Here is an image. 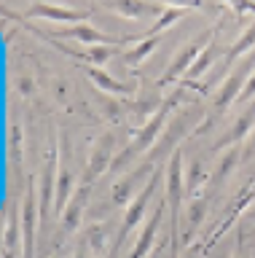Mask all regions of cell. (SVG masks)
<instances>
[{
    "label": "cell",
    "mask_w": 255,
    "mask_h": 258,
    "mask_svg": "<svg viewBox=\"0 0 255 258\" xmlns=\"http://www.w3.org/2000/svg\"><path fill=\"white\" fill-rule=\"evenodd\" d=\"M183 97H186V89H183V86H180V89H175V94L169 97V100H164L161 108H158L153 116L145 121V126L134 129V132H132V143L126 145L121 153H116V161H113V167H110V172H118V169H121L124 164H129L132 156H137V153L153 148V145L158 143V137L164 135L166 116L172 113V108H178V105L183 102Z\"/></svg>",
    "instance_id": "1"
},
{
    "label": "cell",
    "mask_w": 255,
    "mask_h": 258,
    "mask_svg": "<svg viewBox=\"0 0 255 258\" xmlns=\"http://www.w3.org/2000/svg\"><path fill=\"white\" fill-rule=\"evenodd\" d=\"M183 194H186V167H183V151L178 148L172 153V159L166 161V205H169L172 215V234H169V245H172V258H178V245H180V205H183Z\"/></svg>",
    "instance_id": "2"
},
{
    "label": "cell",
    "mask_w": 255,
    "mask_h": 258,
    "mask_svg": "<svg viewBox=\"0 0 255 258\" xmlns=\"http://www.w3.org/2000/svg\"><path fill=\"white\" fill-rule=\"evenodd\" d=\"M161 175H166V167H158L150 172V180L140 188V194L129 202V207H126V213H124V221H121V229H118V237H116V245L113 250H110V255H116L118 253V247L124 245V239H126V234H129L134 226H137L142 218H145V210H148V202L153 199V191L158 188V183H161Z\"/></svg>",
    "instance_id": "3"
},
{
    "label": "cell",
    "mask_w": 255,
    "mask_h": 258,
    "mask_svg": "<svg viewBox=\"0 0 255 258\" xmlns=\"http://www.w3.org/2000/svg\"><path fill=\"white\" fill-rule=\"evenodd\" d=\"M252 68H255V51H252V54H247V56H244V62H242V64H236L234 73H228L226 81L220 84V89L215 92V97H212L215 116H218V113H223L226 108H231V105L239 100V94H242V89H244V84H247V78L252 76Z\"/></svg>",
    "instance_id": "4"
},
{
    "label": "cell",
    "mask_w": 255,
    "mask_h": 258,
    "mask_svg": "<svg viewBox=\"0 0 255 258\" xmlns=\"http://www.w3.org/2000/svg\"><path fill=\"white\" fill-rule=\"evenodd\" d=\"M215 38V32L210 30V32H204V35H199L196 40H191L188 46H183L180 51H178V56L172 59V64L166 68V73L161 78H158V86H166V84H180L183 78H186V73L194 68V62L199 59V54L207 48V43Z\"/></svg>",
    "instance_id": "5"
},
{
    "label": "cell",
    "mask_w": 255,
    "mask_h": 258,
    "mask_svg": "<svg viewBox=\"0 0 255 258\" xmlns=\"http://www.w3.org/2000/svg\"><path fill=\"white\" fill-rule=\"evenodd\" d=\"M38 194H35V180L30 177L25 199H22V258H35V231H38Z\"/></svg>",
    "instance_id": "6"
},
{
    "label": "cell",
    "mask_w": 255,
    "mask_h": 258,
    "mask_svg": "<svg viewBox=\"0 0 255 258\" xmlns=\"http://www.w3.org/2000/svg\"><path fill=\"white\" fill-rule=\"evenodd\" d=\"M113 161H116V137L108 132V135L100 137L97 145H94L92 153H89V161H86V167H83V183L92 185L100 175L110 172Z\"/></svg>",
    "instance_id": "7"
},
{
    "label": "cell",
    "mask_w": 255,
    "mask_h": 258,
    "mask_svg": "<svg viewBox=\"0 0 255 258\" xmlns=\"http://www.w3.org/2000/svg\"><path fill=\"white\" fill-rule=\"evenodd\" d=\"M49 38H73V40H81L83 46H118V43H126L132 38H113V35H105L100 32L97 27L92 24H73V27H62L57 32H46Z\"/></svg>",
    "instance_id": "8"
},
{
    "label": "cell",
    "mask_w": 255,
    "mask_h": 258,
    "mask_svg": "<svg viewBox=\"0 0 255 258\" xmlns=\"http://www.w3.org/2000/svg\"><path fill=\"white\" fill-rule=\"evenodd\" d=\"M59 151L49 148L46 156V167L41 175V218H46L49 213H54V194H57V177H59Z\"/></svg>",
    "instance_id": "9"
},
{
    "label": "cell",
    "mask_w": 255,
    "mask_h": 258,
    "mask_svg": "<svg viewBox=\"0 0 255 258\" xmlns=\"http://www.w3.org/2000/svg\"><path fill=\"white\" fill-rule=\"evenodd\" d=\"M92 11H81V8H70V6H54V3H33L25 11V16H41L49 22H65V24H83L89 19Z\"/></svg>",
    "instance_id": "10"
},
{
    "label": "cell",
    "mask_w": 255,
    "mask_h": 258,
    "mask_svg": "<svg viewBox=\"0 0 255 258\" xmlns=\"http://www.w3.org/2000/svg\"><path fill=\"white\" fill-rule=\"evenodd\" d=\"M164 207H166V199L156 205L153 215L148 218L145 226H142L140 237H137V242H134V247H132V253L126 255V258H150V253H153L156 245H158L156 234H158V226H161V218H164Z\"/></svg>",
    "instance_id": "11"
},
{
    "label": "cell",
    "mask_w": 255,
    "mask_h": 258,
    "mask_svg": "<svg viewBox=\"0 0 255 258\" xmlns=\"http://www.w3.org/2000/svg\"><path fill=\"white\" fill-rule=\"evenodd\" d=\"M186 129H188V118H186V116L175 118V121H172V126H169V129H164V135L158 137V143L148 151L145 164H148V167H153L158 159H164V156H166V153H175V151H178V143L183 140V137H186Z\"/></svg>",
    "instance_id": "12"
},
{
    "label": "cell",
    "mask_w": 255,
    "mask_h": 258,
    "mask_svg": "<svg viewBox=\"0 0 255 258\" xmlns=\"http://www.w3.org/2000/svg\"><path fill=\"white\" fill-rule=\"evenodd\" d=\"M89 194H92V185H86V183H81L75 188L70 205L65 207V213H62L59 237H70V234L78 231V226H81V215H83V210H86V202H89Z\"/></svg>",
    "instance_id": "13"
},
{
    "label": "cell",
    "mask_w": 255,
    "mask_h": 258,
    "mask_svg": "<svg viewBox=\"0 0 255 258\" xmlns=\"http://www.w3.org/2000/svg\"><path fill=\"white\" fill-rule=\"evenodd\" d=\"M252 129H255V102L247 105V108L239 113V118L231 124L228 135H223L220 140H218L215 151H220V148H236V143H244L247 135H250Z\"/></svg>",
    "instance_id": "14"
},
{
    "label": "cell",
    "mask_w": 255,
    "mask_h": 258,
    "mask_svg": "<svg viewBox=\"0 0 255 258\" xmlns=\"http://www.w3.org/2000/svg\"><path fill=\"white\" fill-rule=\"evenodd\" d=\"M19 205L11 202L9 210H6V223H3V250H6V258H11L14 250L22 253V239H19Z\"/></svg>",
    "instance_id": "15"
},
{
    "label": "cell",
    "mask_w": 255,
    "mask_h": 258,
    "mask_svg": "<svg viewBox=\"0 0 255 258\" xmlns=\"http://www.w3.org/2000/svg\"><path fill=\"white\" fill-rule=\"evenodd\" d=\"M153 167H148L145 161L134 169V172H129L126 177H121V180H116L113 183V188H110V197H113V205H126L129 199H134L132 194H134V185H137L142 177H145V172H150Z\"/></svg>",
    "instance_id": "16"
},
{
    "label": "cell",
    "mask_w": 255,
    "mask_h": 258,
    "mask_svg": "<svg viewBox=\"0 0 255 258\" xmlns=\"http://www.w3.org/2000/svg\"><path fill=\"white\" fill-rule=\"evenodd\" d=\"M86 76H89L92 81H94V86L97 89H102L105 94H116V97H124V94H129L132 89L126 86V84H121L118 78H113L108 70H102V68H86Z\"/></svg>",
    "instance_id": "17"
},
{
    "label": "cell",
    "mask_w": 255,
    "mask_h": 258,
    "mask_svg": "<svg viewBox=\"0 0 255 258\" xmlns=\"http://www.w3.org/2000/svg\"><path fill=\"white\" fill-rule=\"evenodd\" d=\"M204 213H207V197L204 194H199V197H194L188 202V207H186V221H188V226H186V231H183V242H191L194 239V234H196V229L202 226V221H204Z\"/></svg>",
    "instance_id": "18"
},
{
    "label": "cell",
    "mask_w": 255,
    "mask_h": 258,
    "mask_svg": "<svg viewBox=\"0 0 255 258\" xmlns=\"http://www.w3.org/2000/svg\"><path fill=\"white\" fill-rule=\"evenodd\" d=\"M255 51V22L247 24V30L234 40V46L226 51V56H223V68H231V62H236L239 56H247Z\"/></svg>",
    "instance_id": "19"
},
{
    "label": "cell",
    "mask_w": 255,
    "mask_h": 258,
    "mask_svg": "<svg viewBox=\"0 0 255 258\" xmlns=\"http://www.w3.org/2000/svg\"><path fill=\"white\" fill-rule=\"evenodd\" d=\"M239 161H242V151H239V148H228V151L220 156L218 167H215V172L210 175V183H207V185H210V188H218V185L231 175V169H234Z\"/></svg>",
    "instance_id": "20"
},
{
    "label": "cell",
    "mask_w": 255,
    "mask_h": 258,
    "mask_svg": "<svg viewBox=\"0 0 255 258\" xmlns=\"http://www.w3.org/2000/svg\"><path fill=\"white\" fill-rule=\"evenodd\" d=\"M158 43H161V35H156V38H140L137 43H134L129 51L124 54V62L129 64V68H140V64L145 62L150 54H153V48Z\"/></svg>",
    "instance_id": "21"
},
{
    "label": "cell",
    "mask_w": 255,
    "mask_h": 258,
    "mask_svg": "<svg viewBox=\"0 0 255 258\" xmlns=\"http://www.w3.org/2000/svg\"><path fill=\"white\" fill-rule=\"evenodd\" d=\"M215 54H218V51H215V43L210 40V43H207V48H204L202 54H199V59L194 62V68H191V70L186 73V78L180 81V86L186 89V86H191V84H196V81H199V78H202L207 70L212 68V59H215Z\"/></svg>",
    "instance_id": "22"
},
{
    "label": "cell",
    "mask_w": 255,
    "mask_h": 258,
    "mask_svg": "<svg viewBox=\"0 0 255 258\" xmlns=\"http://www.w3.org/2000/svg\"><path fill=\"white\" fill-rule=\"evenodd\" d=\"M188 14V6H166L164 11H161V16L153 22V27H150L148 32H145V38H156V35H161V32L166 30V27H172L178 19H183V16Z\"/></svg>",
    "instance_id": "23"
},
{
    "label": "cell",
    "mask_w": 255,
    "mask_h": 258,
    "mask_svg": "<svg viewBox=\"0 0 255 258\" xmlns=\"http://www.w3.org/2000/svg\"><path fill=\"white\" fill-rule=\"evenodd\" d=\"M105 8L118 14V16H124V19H140L148 11H164L158 6H145V3H105Z\"/></svg>",
    "instance_id": "24"
},
{
    "label": "cell",
    "mask_w": 255,
    "mask_h": 258,
    "mask_svg": "<svg viewBox=\"0 0 255 258\" xmlns=\"http://www.w3.org/2000/svg\"><path fill=\"white\" fill-rule=\"evenodd\" d=\"M202 183H210V175H204V164H202V161H191V167L186 169V194H188V199L199 197Z\"/></svg>",
    "instance_id": "25"
},
{
    "label": "cell",
    "mask_w": 255,
    "mask_h": 258,
    "mask_svg": "<svg viewBox=\"0 0 255 258\" xmlns=\"http://www.w3.org/2000/svg\"><path fill=\"white\" fill-rule=\"evenodd\" d=\"M83 239H86V247L94 250V253H102L105 250V242H108V231L102 223H92L83 229Z\"/></svg>",
    "instance_id": "26"
},
{
    "label": "cell",
    "mask_w": 255,
    "mask_h": 258,
    "mask_svg": "<svg viewBox=\"0 0 255 258\" xmlns=\"http://www.w3.org/2000/svg\"><path fill=\"white\" fill-rule=\"evenodd\" d=\"M9 159L14 164L22 161V124H17V121L9 124Z\"/></svg>",
    "instance_id": "27"
},
{
    "label": "cell",
    "mask_w": 255,
    "mask_h": 258,
    "mask_svg": "<svg viewBox=\"0 0 255 258\" xmlns=\"http://www.w3.org/2000/svg\"><path fill=\"white\" fill-rule=\"evenodd\" d=\"M239 151H242V161L255 159V129H252L250 135H247V140L242 143V148H239Z\"/></svg>",
    "instance_id": "28"
},
{
    "label": "cell",
    "mask_w": 255,
    "mask_h": 258,
    "mask_svg": "<svg viewBox=\"0 0 255 258\" xmlns=\"http://www.w3.org/2000/svg\"><path fill=\"white\" fill-rule=\"evenodd\" d=\"M252 97H255V73L247 78V84H244V89H242V94H239L236 102H247V100H252Z\"/></svg>",
    "instance_id": "29"
},
{
    "label": "cell",
    "mask_w": 255,
    "mask_h": 258,
    "mask_svg": "<svg viewBox=\"0 0 255 258\" xmlns=\"http://www.w3.org/2000/svg\"><path fill=\"white\" fill-rule=\"evenodd\" d=\"M236 14H255V3H234Z\"/></svg>",
    "instance_id": "30"
},
{
    "label": "cell",
    "mask_w": 255,
    "mask_h": 258,
    "mask_svg": "<svg viewBox=\"0 0 255 258\" xmlns=\"http://www.w3.org/2000/svg\"><path fill=\"white\" fill-rule=\"evenodd\" d=\"M19 86H22V94L33 92V81H30V78H19Z\"/></svg>",
    "instance_id": "31"
},
{
    "label": "cell",
    "mask_w": 255,
    "mask_h": 258,
    "mask_svg": "<svg viewBox=\"0 0 255 258\" xmlns=\"http://www.w3.org/2000/svg\"><path fill=\"white\" fill-rule=\"evenodd\" d=\"M73 258H89V255H86V247H83V245H81V250H78V253H75V255H73Z\"/></svg>",
    "instance_id": "32"
},
{
    "label": "cell",
    "mask_w": 255,
    "mask_h": 258,
    "mask_svg": "<svg viewBox=\"0 0 255 258\" xmlns=\"http://www.w3.org/2000/svg\"><path fill=\"white\" fill-rule=\"evenodd\" d=\"M156 255H158V247H156V250H153V253H150V258H156Z\"/></svg>",
    "instance_id": "33"
},
{
    "label": "cell",
    "mask_w": 255,
    "mask_h": 258,
    "mask_svg": "<svg viewBox=\"0 0 255 258\" xmlns=\"http://www.w3.org/2000/svg\"><path fill=\"white\" fill-rule=\"evenodd\" d=\"M183 258H194V255H191V250H188V253H186V255H183Z\"/></svg>",
    "instance_id": "34"
},
{
    "label": "cell",
    "mask_w": 255,
    "mask_h": 258,
    "mask_svg": "<svg viewBox=\"0 0 255 258\" xmlns=\"http://www.w3.org/2000/svg\"><path fill=\"white\" fill-rule=\"evenodd\" d=\"M51 258H59V255H51Z\"/></svg>",
    "instance_id": "35"
}]
</instances>
